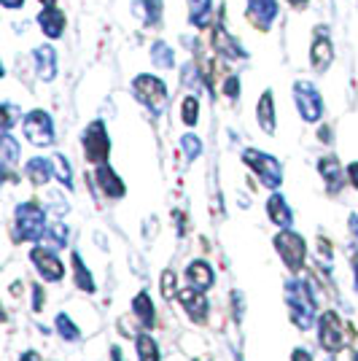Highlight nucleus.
Listing matches in <instances>:
<instances>
[{
	"instance_id": "nucleus-1",
	"label": "nucleus",
	"mask_w": 358,
	"mask_h": 361,
	"mask_svg": "<svg viewBox=\"0 0 358 361\" xmlns=\"http://www.w3.org/2000/svg\"><path fill=\"white\" fill-rule=\"evenodd\" d=\"M285 305L291 310V321L299 329H310L315 321V300L313 291L302 281H285Z\"/></svg>"
},
{
	"instance_id": "nucleus-2",
	"label": "nucleus",
	"mask_w": 358,
	"mask_h": 361,
	"mask_svg": "<svg viewBox=\"0 0 358 361\" xmlns=\"http://www.w3.org/2000/svg\"><path fill=\"white\" fill-rule=\"evenodd\" d=\"M46 219L38 202H22L16 208V238L19 240H44Z\"/></svg>"
},
{
	"instance_id": "nucleus-3",
	"label": "nucleus",
	"mask_w": 358,
	"mask_h": 361,
	"mask_svg": "<svg viewBox=\"0 0 358 361\" xmlns=\"http://www.w3.org/2000/svg\"><path fill=\"white\" fill-rule=\"evenodd\" d=\"M242 159H245V165L254 170L259 180L269 186V189H278L280 183H283V167L280 162L275 159V157H269L264 151H256V149H248L242 154Z\"/></svg>"
},
{
	"instance_id": "nucleus-4",
	"label": "nucleus",
	"mask_w": 358,
	"mask_h": 361,
	"mask_svg": "<svg viewBox=\"0 0 358 361\" xmlns=\"http://www.w3.org/2000/svg\"><path fill=\"white\" fill-rule=\"evenodd\" d=\"M275 248L280 259L285 262V267L291 272H299L304 267V256H307V245H304V238L291 232V229H283L278 238H275Z\"/></svg>"
},
{
	"instance_id": "nucleus-5",
	"label": "nucleus",
	"mask_w": 358,
	"mask_h": 361,
	"mask_svg": "<svg viewBox=\"0 0 358 361\" xmlns=\"http://www.w3.org/2000/svg\"><path fill=\"white\" fill-rule=\"evenodd\" d=\"M84 154L94 165H105V159L111 154V140H108L103 121H92L87 127V133H84Z\"/></svg>"
},
{
	"instance_id": "nucleus-6",
	"label": "nucleus",
	"mask_w": 358,
	"mask_h": 361,
	"mask_svg": "<svg viewBox=\"0 0 358 361\" xmlns=\"http://www.w3.org/2000/svg\"><path fill=\"white\" fill-rule=\"evenodd\" d=\"M318 329H321L318 340H321L323 350H328V353H337L340 348H345V326H342V321H340V316H337L334 310H326V313L321 316V321H318Z\"/></svg>"
},
{
	"instance_id": "nucleus-7",
	"label": "nucleus",
	"mask_w": 358,
	"mask_h": 361,
	"mask_svg": "<svg viewBox=\"0 0 358 361\" xmlns=\"http://www.w3.org/2000/svg\"><path fill=\"white\" fill-rule=\"evenodd\" d=\"M25 135L30 137L35 146H49L54 140V130H51V119L44 111H32L25 116Z\"/></svg>"
},
{
	"instance_id": "nucleus-8",
	"label": "nucleus",
	"mask_w": 358,
	"mask_h": 361,
	"mask_svg": "<svg viewBox=\"0 0 358 361\" xmlns=\"http://www.w3.org/2000/svg\"><path fill=\"white\" fill-rule=\"evenodd\" d=\"M132 90L137 94V100L151 108H159L164 103V97H167V87H164L159 78H154V75H137Z\"/></svg>"
},
{
	"instance_id": "nucleus-9",
	"label": "nucleus",
	"mask_w": 358,
	"mask_h": 361,
	"mask_svg": "<svg viewBox=\"0 0 358 361\" xmlns=\"http://www.w3.org/2000/svg\"><path fill=\"white\" fill-rule=\"evenodd\" d=\"M30 259H32V264L38 267L44 281H51V283H54V281H62L65 264L54 256V251H49V248H32Z\"/></svg>"
},
{
	"instance_id": "nucleus-10",
	"label": "nucleus",
	"mask_w": 358,
	"mask_h": 361,
	"mask_svg": "<svg viewBox=\"0 0 358 361\" xmlns=\"http://www.w3.org/2000/svg\"><path fill=\"white\" fill-rule=\"evenodd\" d=\"M178 300H180V305L186 307V313H189V318H192L195 324H205L208 310H210L208 300H205V291L189 286V288H183V291H178Z\"/></svg>"
},
{
	"instance_id": "nucleus-11",
	"label": "nucleus",
	"mask_w": 358,
	"mask_h": 361,
	"mask_svg": "<svg viewBox=\"0 0 358 361\" xmlns=\"http://www.w3.org/2000/svg\"><path fill=\"white\" fill-rule=\"evenodd\" d=\"M297 106L299 114L307 121H318L321 119V111H323V103H321V94L313 90V84H297Z\"/></svg>"
},
{
	"instance_id": "nucleus-12",
	"label": "nucleus",
	"mask_w": 358,
	"mask_h": 361,
	"mask_svg": "<svg viewBox=\"0 0 358 361\" xmlns=\"http://www.w3.org/2000/svg\"><path fill=\"white\" fill-rule=\"evenodd\" d=\"M318 170H321V176H323V180H326L328 195H337V192L345 186V170L337 157H323V159L318 162Z\"/></svg>"
},
{
	"instance_id": "nucleus-13",
	"label": "nucleus",
	"mask_w": 358,
	"mask_h": 361,
	"mask_svg": "<svg viewBox=\"0 0 358 361\" xmlns=\"http://www.w3.org/2000/svg\"><path fill=\"white\" fill-rule=\"evenodd\" d=\"M94 178H97V186L103 189L105 197H111V200H119V197L127 195V186H124V180L111 170L108 165H100L97 167V173H94Z\"/></svg>"
},
{
	"instance_id": "nucleus-14",
	"label": "nucleus",
	"mask_w": 358,
	"mask_h": 361,
	"mask_svg": "<svg viewBox=\"0 0 358 361\" xmlns=\"http://www.w3.org/2000/svg\"><path fill=\"white\" fill-rule=\"evenodd\" d=\"M186 281H189V286L199 288V291H208L213 286V281H216V275H213V267H210L208 262L197 259V262H192L186 267Z\"/></svg>"
},
{
	"instance_id": "nucleus-15",
	"label": "nucleus",
	"mask_w": 358,
	"mask_h": 361,
	"mask_svg": "<svg viewBox=\"0 0 358 361\" xmlns=\"http://www.w3.org/2000/svg\"><path fill=\"white\" fill-rule=\"evenodd\" d=\"M267 213H269V219H272V224H278L280 229H288V226H291L294 213H291L288 202H285L280 195H272L267 200Z\"/></svg>"
},
{
	"instance_id": "nucleus-16",
	"label": "nucleus",
	"mask_w": 358,
	"mask_h": 361,
	"mask_svg": "<svg viewBox=\"0 0 358 361\" xmlns=\"http://www.w3.org/2000/svg\"><path fill=\"white\" fill-rule=\"evenodd\" d=\"M38 22H41V30L49 38H60L62 30H65V14H62L60 8H54V6H46L44 14L38 16Z\"/></svg>"
},
{
	"instance_id": "nucleus-17",
	"label": "nucleus",
	"mask_w": 358,
	"mask_h": 361,
	"mask_svg": "<svg viewBox=\"0 0 358 361\" xmlns=\"http://www.w3.org/2000/svg\"><path fill=\"white\" fill-rule=\"evenodd\" d=\"M132 313H135V318L140 321V326H146V329L154 326L156 313H154V302H151V297L146 294V291H140V294L132 300Z\"/></svg>"
},
{
	"instance_id": "nucleus-18",
	"label": "nucleus",
	"mask_w": 358,
	"mask_h": 361,
	"mask_svg": "<svg viewBox=\"0 0 358 361\" xmlns=\"http://www.w3.org/2000/svg\"><path fill=\"white\" fill-rule=\"evenodd\" d=\"M256 119H259L264 133H269V135L275 133V100H272V92L261 94V100L256 106Z\"/></svg>"
},
{
	"instance_id": "nucleus-19",
	"label": "nucleus",
	"mask_w": 358,
	"mask_h": 361,
	"mask_svg": "<svg viewBox=\"0 0 358 361\" xmlns=\"http://www.w3.org/2000/svg\"><path fill=\"white\" fill-rule=\"evenodd\" d=\"M51 167H54L51 159H41V157H35V159H30V162L25 165V173H27V178H30L35 186H44L46 180L51 178Z\"/></svg>"
},
{
	"instance_id": "nucleus-20",
	"label": "nucleus",
	"mask_w": 358,
	"mask_h": 361,
	"mask_svg": "<svg viewBox=\"0 0 358 361\" xmlns=\"http://www.w3.org/2000/svg\"><path fill=\"white\" fill-rule=\"evenodd\" d=\"M310 57H313V65L318 71H326L328 65H331V57H334V51H331V41H328L326 35L321 38H315L313 41V51H310Z\"/></svg>"
},
{
	"instance_id": "nucleus-21",
	"label": "nucleus",
	"mask_w": 358,
	"mask_h": 361,
	"mask_svg": "<svg viewBox=\"0 0 358 361\" xmlns=\"http://www.w3.org/2000/svg\"><path fill=\"white\" fill-rule=\"evenodd\" d=\"M44 243L49 245V248H65V243H68V226L60 224V221H51V224H46Z\"/></svg>"
},
{
	"instance_id": "nucleus-22",
	"label": "nucleus",
	"mask_w": 358,
	"mask_h": 361,
	"mask_svg": "<svg viewBox=\"0 0 358 361\" xmlns=\"http://www.w3.org/2000/svg\"><path fill=\"white\" fill-rule=\"evenodd\" d=\"M73 275H75V286L81 288V291H87V294H92V291H94L92 272L84 267V262H81V256H78V254H73Z\"/></svg>"
},
{
	"instance_id": "nucleus-23",
	"label": "nucleus",
	"mask_w": 358,
	"mask_h": 361,
	"mask_svg": "<svg viewBox=\"0 0 358 361\" xmlns=\"http://www.w3.org/2000/svg\"><path fill=\"white\" fill-rule=\"evenodd\" d=\"M137 356L140 361H159V345L151 334H137Z\"/></svg>"
},
{
	"instance_id": "nucleus-24",
	"label": "nucleus",
	"mask_w": 358,
	"mask_h": 361,
	"mask_svg": "<svg viewBox=\"0 0 358 361\" xmlns=\"http://www.w3.org/2000/svg\"><path fill=\"white\" fill-rule=\"evenodd\" d=\"M54 324H57V331H60L65 340H78V326H75L73 321H70V316H65V313H60V316L54 318Z\"/></svg>"
},
{
	"instance_id": "nucleus-25",
	"label": "nucleus",
	"mask_w": 358,
	"mask_h": 361,
	"mask_svg": "<svg viewBox=\"0 0 358 361\" xmlns=\"http://www.w3.org/2000/svg\"><path fill=\"white\" fill-rule=\"evenodd\" d=\"M197 119H199V103H197V97H186L183 100V124L195 127Z\"/></svg>"
},
{
	"instance_id": "nucleus-26",
	"label": "nucleus",
	"mask_w": 358,
	"mask_h": 361,
	"mask_svg": "<svg viewBox=\"0 0 358 361\" xmlns=\"http://www.w3.org/2000/svg\"><path fill=\"white\" fill-rule=\"evenodd\" d=\"M51 162H54V170H57L60 180L65 183V186H68V189H70V186H73V180H70V165H68V159L57 154V157H51Z\"/></svg>"
},
{
	"instance_id": "nucleus-27",
	"label": "nucleus",
	"mask_w": 358,
	"mask_h": 361,
	"mask_svg": "<svg viewBox=\"0 0 358 361\" xmlns=\"http://www.w3.org/2000/svg\"><path fill=\"white\" fill-rule=\"evenodd\" d=\"M178 291H175V272L164 270L162 272V297L164 300H173Z\"/></svg>"
},
{
	"instance_id": "nucleus-28",
	"label": "nucleus",
	"mask_w": 358,
	"mask_h": 361,
	"mask_svg": "<svg viewBox=\"0 0 358 361\" xmlns=\"http://www.w3.org/2000/svg\"><path fill=\"white\" fill-rule=\"evenodd\" d=\"M3 159H6V165H14L16 159V143L11 135H6V140H3Z\"/></svg>"
},
{
	"instance_id": "nucleus-29",
	"label": "nucleus",
	"mask_w": 358,
	"mask_h": 361,
	"mask_svg": "<svg viewBox=\"0 0 358 361\" xmlns=\"http://www.w3.org/2000/svg\"><path fill=\"white\" fill-rule=\"evenodd\" d=\"M183 149L189 151V157H197L202 151V146H199V140L195 135H183Z\"/></svg>"
},
{
	"instance_id": "nucleus-30",
	"label": "nucleus",
	"mask_w": 358,
	"mask_h": 361,
	"mask_svg": "<svg viewBox=\"0 0 358 361\" xmlns=\"http://www.w3.org/2000/svg\"><path fill=\"white\" fill-rule=\"evenodd\" d=\"M334 361H358V353L350 350V348H340V350L334 353Z\"/></svg>"
},
{
	"instance_id": "nucleus-31",
	"label": "nucleus",
	"mask_w": 358,
	"mask_h": 361,
	"mask_svg": "<svg viewBox=\"0 0 358 361\" xmlns=\"http://www.w3.org/2000/svg\"><path fill=\"white\" fill-rule=\"evenodd\" d=\"M32 294H35V300H32V307H35V310H41V305H44V300H46L44 288L32 286Z\"/></svg>"
},
{
	"instance_id": "nucleus-32",
	"label": "nucleus",
	"mask_w": 358,
	"mask_h": 361,
	"mask_svg": "<svg viewBox=\"0 0 358 361\" xmlns=\"http://www.w3.org/2000/svg\"><path fill=\"white\" fill-rule=\"evenodd\" d=\"M291 361H313V356H310L304 348H297V350H294V356H291Z\"/></svg>"
},
{
	"instance_id": "nucleus-33",
	"label": "nucleus",
	"mask_w": 358,
	"mask_h": 361,
	"mask_svg": "<svg viewBox=\"0 0 358 361\" xmlns=\"http://www.w3.org/2000/svg\"><path fill=\"white\" fill-rule=\"evenodd\" d=\"M347 178H350V183L358 189V162H353V165L347 167Z\"/></svg>"
},
{
	"instance_id": "nucleus-34",
	"label": "nucleus",
	"mask_w": 358,
	"mask_h": 361,
	"mask_svg": "<svg viewBox=\"0 0 358 361\" xmlns=\"http://www.w3.org/2000/svg\"><path fill=\"white\" fill-rule=\"evenodd\" d=\"M350 232H353V238H356V245H358V216H356V213L350 216Z\"/></svg>"
},
{
	"instance_id": "nucleus-35",
	"label": "nucleus",
	"mask_w": 358,
	"mask_h": 361,
	"mask_svg": "<svg viewBox=\"0 0 358 361\" xmlns=\"http://www.w3.org/2000/svg\"><path fill=\"white\" fill-rule=\"evenodd\" d=\"M22 361H41V356H38V353H35V350H27V353H25V356H22Z\"/></svg>"
},
{
	"instance_id": "nucleus-36",
	"label": "nucleus",
	"mask_w": 358,
	"mask_h": 361,
	"mask_svg": "<svg viewBox=\"0 0 358 361\" xmlns=\"http://www.w3.org/2000/svg\"><path fill=\"white\" fill-rule=\"evenodd\" d=\"M22 3H25V0H3V6H6V8H19Z\"/></svg>"
},
{
	"instance_id": "nucleus-37",
	"label": "nucleus",
	"mask_w": 358,
	"mask_h": 361,
	"mask_svg": "<svg viewBox=\"0 0 358 361\" xmlns=\"http://www.w3.org/2000/svg\"><path fill=\"white\" fill-rule=\"evenodd\" d=\"M291 8H307V0H288Z\"/></svg>"
},
{
	"instance_id": "nucleus-38",
	"label": "nucleus",
	"mask_w": 358,
	"mask_h": 361,
	"mask_svg": "<svg viewBox=\"0 0 358 361\" xmlns=\"http://www.w3.org/2000/svg\"><path fill=\"white\" fill-rule=\"evenodd\" d=\"M353 272H356V288H358V251L353 256Z\"/></svg>"
},
{
	"instance_id": "nucleus-39",
	"label": "nucleus",
	"mask_w": 358,
	"mask_h": 361,
	"mask_svg": "<svg viewBox=\"0 0 358 361\" xmlns=\"http://www.w3.org/2000/svg\"><path fill=\"white\" fill-rule=\"evenodd\" d=\"M111 353H113V361H121V350H119V348H113Z\"/></svg>"
},
{
	"instance_id": "nucleus-40",
	"label": "nucleus",
	"mask_w": 358,
	"mask_h": 361,
	"mask_svg": "<svg viewBox=\"0 0 358 361\" xmlns=\"http://www.w3.org/2000/svg\"><path fill=\"white\" fill-rule=\"evenodd\" d=\"M41 3H44V6H54V0H41Z\"/></svg>"
}]
</instances>
